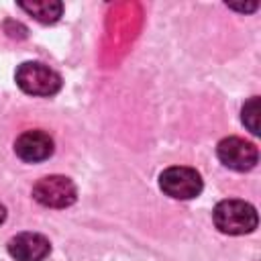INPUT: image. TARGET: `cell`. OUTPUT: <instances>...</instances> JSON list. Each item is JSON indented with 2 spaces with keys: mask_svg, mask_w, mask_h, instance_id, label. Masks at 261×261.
Masks as SVG:
<instances>
[{
  "mask_svg": "<svg viewBox=\"0 0 261 261\" xmlns=\"http://www.w3.org/2000/svg\"><path fill=\"white\" fill-rule=\"evenodd\" d=\"M243 122L253 135H259V98L257 96H253L243 106Z\"/></svg>",
  "mask_w": 261,
  "mask_h": 261,
  "instance_id": "obj_9",
  "label": "cell"
},
{
  "mask_svg": "<svg viewBox=\"0 0 261 261\" xmlns=\"http://www.w3.org/2000/svg\"><path fill=\"white\" fill-rule=\"evenodd\" d=\"M33 198L47 208H67L75 202V184L65 175H45L33 186Z\"/></svg>",
  "mask_w": 261,
  "mask_h": 261,
  "instance_id": "obj_4",
  "label": "cell"
},
{
  "mask_svg": "<svg viewBox=\"0 0 261 261\" xmlns=\"http://www.w3.org/2000/svg\"><path fill=\"white\" fill-rule=\"evenodd\" d=\"M18 6L29 12L31 16H35L39 22L51 24L57 22L61 12H63V4L57 0H41V2H18Z\"/></svg>",
  "mask_w": 261,
  "mask_h": 261,
  "instance_id": "obj_8",
  "label": "cell"
},
{
  "mask_svg": "<svg viewBox=\"0 0 261 261\" xmlns=\"http://www.w3.org/2000/svg\"><path fill=\"white\" fill-rule=\"evenodd\" d=\"M212 220L224 234H247L257 228V210L245 200H222L214 206Z\"/></svg>",
  "mask_w": 261,
  "mask_h": 261,
  "instance_id": "obj_1",
  "label": "cell"
},
{
  "mask_svg": "<svg viewBox=\"0 0 261 261\" xmlns=\"http://www.w3.org/2000/svg\"><path fill=\"white\" fill-rule=\"evenodd\" d=\"M4 218H6V208H4L2 204H0V224L4 222Z\"/></svg>",
  "mask_w": 261,
  "mask_h": 261,
  "instance_id": "obj_10",
  "label": "cell"
},
{
  "mask_svg": "<svg viewBox=\"0 0 261 261\" xmlns=\"http://www.w3.org/2000/svg\"><path fill=\"white\" fill-rule=\"evenodd\" d=\"M49 251V239L39 232H20L8 241V253L16 261H43Z\"/></svg>",
  "mask_w": 261,
  "mask_h": 261,
  "instance_id": "obj_6",
  "label": "cell"
},
{
  "mask_svg": "<svg viewBox=\"0 0 261 261\" xmlns=\"http://www.w3.org/2000/svg\"><path fill=\"white\" fill-rule=\"evenodd\" d=\"M16 86L31 96H53L61 90V75L45 63L24 61L14 73Z\"/></svg>",
  "mask_w": 261,
  "mask_h": 261,
  "instance_id": "obj_2",
  "label": "cell"
},
{
  "mask_svg": "<svg viewBox=\"0 0 261 261\" xmlns=\"http://www.w3.org/2000/svg\"><path fill=\"white\" fill-rule=\"evenodd\" d=\"M14 153L27 163L45 161L53 153V139L43 130H27L14 141Z\"/></svg>",
  "mask_w": 261,
  "mask_h": 261,
  "instance_id": "obj_7",
  "label": "cell"
},
{
  "mask_svg": "<svg viewBox=\"0 0 261 261\" xmlns=\"http://www.w3.org/2000/svg\"><path fill=\"white\" fill-rule=\"evenodd\" d=\"M159 188L169 198L192 200V198L200 196L204 184H202V175L196 169L184 167V165H175V167H167L165 171H161Z\"/></svg>",
  "mask_w": 261,
  "mask_h": 261,
  "instance_id": "obj_3",
  "label": "cell"
},
{
  "mask_svg": "<svg viewBox=\"0 0 261 261\" xmlns=\"http://www.w3.org/2000/svg\"><path fill=\"white\" fill-rule=\"evenodd\" d=\"M216 155L222 165H226L228 169H234V171H249L257 165V159H259L257 147L241 137L222 139L216 147Z\"/></svg>",
  "mask_w": 261,
  "mask_h": 261,
  "instance_id": "obj_5",
  "label": "cell"
}]
</instances>
